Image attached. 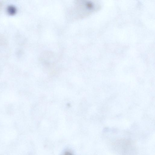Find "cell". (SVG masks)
Listing matches in <instances>:
<instances>
[{
	"label": "cell",
	"instance_id": "1",
	"mask_svg": "<svg viewBox=\"0 0 155 155\" xmlns=\"http://www.w3.org/2000/svg\"><path fill=\"white\" fill-rule=\"evenodd\" d=\"M64 155H73L72 154L69 152H65Z\"/></svg>",
	"mask_w": 155,
	"mask_h": 155
}]
</instances>
